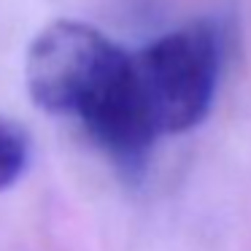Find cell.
Returning <instances> with one entry per match:
<instances>
[{
  "instance_id": "cell-3",
  "label": "cell",
  "mask_w": 251,
  "mask_h": 251,
  "mask_svg": "<svg viewBox=\"0 0 251 251\" xmlns=\"http://www.w3.org/2000/svg\"><path fill=\"white\" fill-rule=\"evenodd\" d=\"M30 159V143L22 127L0 119V189L11 186L25 173Z\"/></svg>"
},
{
  "instance_id": "cell-1",
  "label": "cell",
  "mask_w": 251,
  "mask_h": 251,
  "mask_svg": "<svg viewBox=\"0 0 251 251\" xmlns=\"http://www.w3.org/2000/svg\"><path fill=\"white\" fill-rule=\"evenodd\" d=\"M132 62L157 135L186 132L208 116L222 65V41L211 22L165 33Z\"/></svg>"
},
{
  "instance_id": "cell-2",
  "label": "cell",
  "mask_w": 251,
  "mask_h": 251,
  "mask_svg": "<svg viewBox=\"0 0 251 251\" xmlns=\"http://www.w3.org/2000/svg\"><path fill=\"white\" fill-rule=\"evenodd\" d=\"M127 51L84 22H54L38 33L27 51V89L49 114L81 116L98 98Z\"/></svg>"
}]
</instances>
